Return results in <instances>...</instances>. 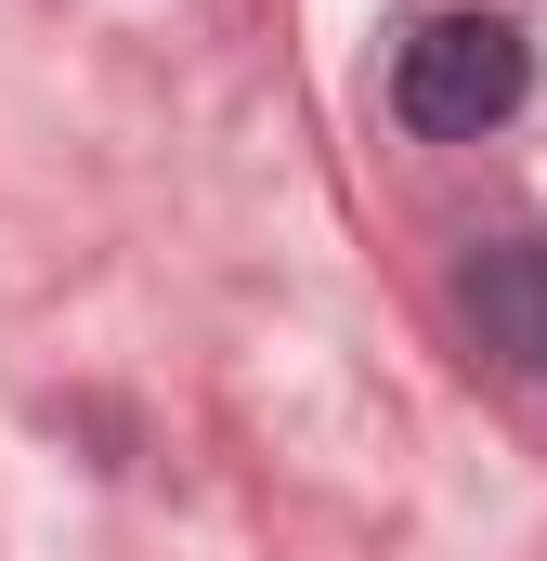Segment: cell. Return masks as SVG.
I'll list each match as a JSON object with an SVG mask.
<instances>
[{"instance_id":"6da1fadb","label":"cell","mask_w":547,"mask_h":561,"mask_svg":"<svg viewBox=\"0 0 547 561\" xmlns=\"http://www.w3.org/2000/svg\"><path fill=\"white\" fill-rule=\"evenodd\" d=\"M522 79H535V53H522L509 13H430L405 53H392V118L430 131V144H482L522 105Z\"/></svg>"},{"instance_id":"7a4b0ae2","label":"cell","mask_w":547,"mask_h":561,"mask_svg":"<svg viewBox=\"0 0 547 561\" xmlns=\"http://www.w3.org/2000/svg\"><path fill=\"white\" fill-rule=\"evenodd\" d=\"M469 327H482V353L547 366V236H509L469 262Z\"/></svg>"}]
</instances>
